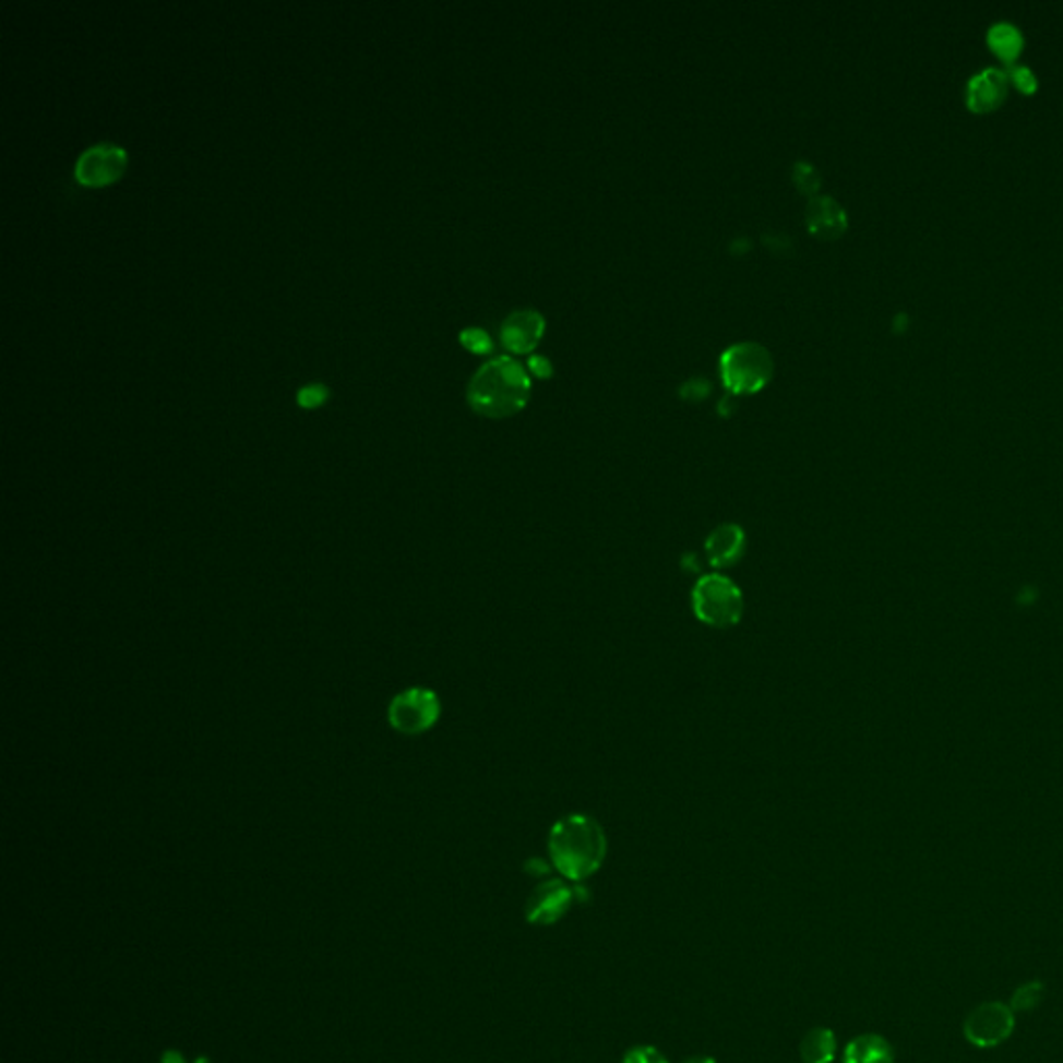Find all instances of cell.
I'll return each instance as SVG.
<instances>
[{
	"instance_id": "obj_1",
	"label": "cell",
	"mask_w": 1063,
	"mask_h": 1063,
	"mask_svg": "<svg viewBox=\"0 0 1063 1063\" xmlns=\"http://www.w3.org/2000/svg\"><path fill=\"white\" fill-rule=\"evenodd\" d=\"M607 833L590 814H568L549 833L551 864L563 879L582 883L602 867L607 858Z\"/></svg>"
},
{
	"instance_id": "obj_2",
	"label": "cell",
	"mask_w": 1063,
	"mask_h": 1063,
	"mask_svg": "<svg viewBox=\"0 0 1063 1063\" xmlns=\"http://www.w3.org/2000/svg\"><path fill=\"white\" fill-rule=\"evenodd\" d=\"M530 391V377L524 366L510 356H497L469 379L468 402L482 416L507 418L528 404Z\"/></svg>"
},
{
	"instance_id": "obj_3",
	"label": "cell",
	"mask_w": 1063,
	"mask_h": 1063,
	"mask_svg": "<svg viewBox=\"0 0 1063 1063\" xmlns=\"http://www.w3.org/2000/svg\"><path fill=\"white\" fill-rule=\"evenodd\" d=\"M694 616L704 625L727 630L742 621L744 595L740 586L724 574H706L694 584L692 590Z\"/></svg>"
},
{
	"instance_id": "obj_4",
	"label": "cell",
	"mask_w": 1063,
	"mask_h": 1063,
	"mask_svg": "<svg viewBox=\"0 0 1063 1063\" xmlns=\"http://www.w3.org/2000/svg\"><path fill=\"white\" fill-rule=\"evenodd\" d=\"M773 377V358L761 343L742 341L721 356V379L731 393H756Z\"/></svg>"
},
{
	"instance_id": "obj_5",
	"label": "cell",
	"mask_w": 1063,
	"mask_h": 1063,
	"mask_svg": "<svg viewBox=\"0 0 1063 1063\" xmlns=\"http://www.w3.org/2000/svg\"><path fill=\"white\" fill-rule=\"evenodd\" d=\"M441 717V701L428 688H409L389 704V724L404 736H420Z\"/></svg>"
},
{
	"instance_id": "obj_6",
	"label": "cell",
	"mask_w": 1063,
	"mask_h": 1063,
	"mask_svg": "<svg viewBox=\"0 0 1063 1063\" xmlns=\"http://www.w3.org/2000/svg\"><path fill=\"white\" fill-rule=\"evenodd\" d=\"M1016 1028L1014 1010L1000 1001H987L975 1007L964 1020V1037L979 1049H993L1007 1041Z\"/></svg>"
},
{
	"instance_id": "obj_7",
	"label": "cell",
	"mask_w": 1063,
	"mask_h": 1063,
	"mask_svg": "<svg viewBox=\"0 0 1063 1063\" xmlns=\"http://www.w3.org/2000/svg\"><path fill=\"white\" fill-rule=\"evenodd\" d=\"M128 150L112 142H98L85 148L75 163V179L85 188H105L121 179L128 169Z\"/></svg>"
},
{
	"instance_id": "obj_8",
	"label": "cell",
	"mask_w": 1063,
	"mask_h": 1063,
	"mask_svg": "<svg viewBox=\"0 0 1063 1063\" xmlns=\"http://www.w3.org/2000/svg\"><path fill=\"white\" fill-rule=\"evenodd\" d=\"M575 904V887L563 879H547L528 895L524 915L530 924L551 927L563 920Z\"/></svg>"
},
{
	"instance_id": "obj_9",
	"label": "cell",
	"mask_w": 1063,
	"mask_h": 1063,
	"mask_svg": "<svg viewBox=\"0 0 1063 1063\" xmlns=\"http://www.w3.org/2000/svg\"><path fill=\"white\" fill-rule=\"evenodd\" d=\"M1010 92L1007 71L987 67L975 73L966 84V105L975 112H991L1003 105Z\"/></svg>"
},
{
	"instance_id": "obj_10",
	"label": "cell",
	"mask_w": 1063,
	"mask_h": 1063,
	"mask_svg": "<svg viewBox=\"0 0 1063 1063\" xmlns=\"http://www.w3.org/2000/svg\"><path fill=\"white\" fill-rule=\"evenodd\" d=\"M542 333H545V319L540 312L532 308L511 312L501 324L503 345L515 354L532 351L538 345V341L542 339Z\"/></svg>"
},
{
	"instance_id": "obj_11",
	"label": "cell",
	"mask_w": 1063,
	"mask_h": 1063,
	"mask_svg": "<svg viewBox=\"0 0 1063 1063\" xmlns=\"http://www.w3.org/2000/svg\"><path fill=\"white\" fill-rule=\"evenodd\" d=\"M704 551L708 563L717 570L733 568L745 553V532L738 524H719L708 534Z\"/></svg>"
},
{
	"instance_id": "obj_12",
	"label": "cell",
	"mask_w": 1063,
	"mask_h": 1063,
	"mask_svg": "<svg viewBox=\"0 0 1063 1063\" xmlns=\"http://www.w3.org/2000/svg\"><path fill=\"white\" fill-rule=\"evenodd\" d=\"M807 225L810 234L823 239H835L848 229V213L831 195H816L807 206Z\"/></svg>"
},
{
	"instance_id": "obj_13",
	"label": "cell",
	"mask_w": 1063,
	"mask_h": 1063,
	"mask_svg": "<svg viewBox=\"0 0 1063 1063\" xmlns=\"http://www.w3.org/2000/svg\"><path fill=\"white\" fill-rule=\"evenodd\" d=\"M892 1042L881 1035L867 1032L851 1039L844 1051V1063H894Z\"/></svg>"
},
{
	"instance_id": "obj_14",
	"label": "cell",
	"mask_w": 1063,
	"mask_h": 1063,
	"mask_svg": "<svg viewBox=\"0 0 1063 1063\" xmlns=\"http://www.w3.org/2000/svg\"><path fill=\"white\" fill-rule=\"evenodd\" d=\"M987 44L1003 63L1014 64L1024 48L1020 27L1012 22H995L987 32Z\"/></svg>"
},
{
	"instance_id": "obj_15",
	"label": "cell",
	"mask_w": 1063,
	"mask_h": 1063,
	"mask_svg": "<svg viewBox=\"0 0 1063 1063\" xmlns=\"http://www.w3.org/2000/svg\"><path fill=\"white\" fill-rule=\"evenodd\" d=\"M837 1055V1037L831 1028H812L800 1042V1058L804 1063H833Z\"/></svg>"
},
{
	"instance_id": "obj_16",
	"label": "cell",
	"mask_w": 1063,
	"mask_h": 1063,
	"mask_svg": "<svg viewBox=\"0 0 1063 1063\" xmlns=\"http://www.w3.org/2000/svg\"><path fill=\"white\" fill-rule=\"evenodd\" d=\"M1042 993H1044V987L1039 980H1032V982H1026L1018 987L1012 995V1003L1010 1007L1014 1012H1032L1039 1007V1003L1042 1001Z\"/></svg>"
},
{
	"instance_id": "obj_17",
	"label": "cell",
	"mask_w": 1063,
	"mask_h": 1063,
	"mask_svg": "<svg viewBox=\"0 0 1063 1063\" xmlns=\"http://www.w3.org/2000/svg\"><path fill=\"white\" fill-rule=\"evenodd\" d=\"M1007 77H1010V84L1016 85L1022 94H1035L1039 87V80H1037L1035 71L1026 64H1010Z\"/></svg>"
},
{
	"instance_id": "obj_18",
	"label": "cell",
	"mask_w": 1063,
	"mask_h": 1063,
	"mask_svg": "<svg viewBox=\"0 0 1063 1063\" xmlns=\"http://www.w3.org/2000/svg\"><path fill=\"white\" fill-rule=\"evenodd\" d=\"M793 181L798 186V190L804 193H814L819 188H821V175L819 170L814 169L810 163H804L800 160L793 169Z\"/></svg>"
},
{
	"instance_id": "obj_19",
	"label": "cell",
	"mask_w": 1063,
	"mask_h": 1063,
	"mask_svg": "<svg viewBox=\"0 0 1063 1063\" xmlns=\"http://www.w3.org/2000/svg\"><path fill=\"white\" fill-rule=\"evenodd\" d=\"M621 1063H669V1060L653 1044H636L623 1055Z\"/></svg>"
},
{
	"instance_id": "obj_20",
	"label": "cell",
	"mask_w": 1063,
	"mask_h": 1063,
	"mask_svg": "<svg viewBox=\"0 0 1063 1063\" xmlns=\"http://www.w3.org/2000/svg\"><path fill=\"white\" fill-rule=\"evenodd\" d=\"M329 393H331V391H329V386H326V384H306V386H301V389L298 391V404L301 405V407H308V409H312V407H320V405L324 404V402L329 399Z\"/></svg>"
},
{
	"instance_id": "obj_21",
	"label": "cell",
	"mask_w": 1063,
	"mask_h": 1063,
	"mask_svg": "<svg viewBox=\"0 0 1063 1063\" xmlns=\"http://www.w3.org/2000/svg\"><path fill=\"white\" fill-rule=\"evenodd\" d=\"M459 339H462V343L468 349L476 351V354H487V351L492 349V339H490L489 333L482 331V329H476V326L464 329L462 335H459Z\"/></svg>"
},
{
	"instance_id": "obj_22",
	"label": "cell",
	"mask_w": 1063,
	"mask_h": 1063,
	"mask_svg": "<svg viewBox=\"0 0 1063 1063\" xmlns=\"http://www.w3.org/2000/svg\"><path fill=\"white\" fill-rule=\"evenodd\" d=\"M532 370L538 374V377H549L553 372L551 368V362L545 358V356H534L530 360Z\"/></svg>"
},
{
	"instance_id": "obj_23",
	"label": "cell",
	"mask_w": 1063,
	"mask_h": 1063,
	"mask_svg": "<svg viewBox=\"0 0 1063 1063\" xmlns=\"http://www.w3.org/2000/svg\"><path fill=\"white\" fill-rule=\"evenodd\" d=\"M163 1063H186V1060H183V1055L179 1051H167L163 1055Z\"/></svg>"
},
{
	"instance_id": "obj_24",
	"label": "cell",
	"mask_w": 1063,
	"mask_h": 1063,
	"mask_svg": "<svg viewBox=\"0 0 1063 1063\" xmlns=\"http://www.w3.org/2000/svg\"><path fill=\"white\" fill-rule=\"evenodd\" d=\"M683 1063H717V1062H715V1058H710V1055H694V1058H690V1060H685V1062Z\"/></svg>"
},
{
	"instance_id": "obj_25",
	"label": "cell",
	"mask_w": 1063,
	"mask_h": 1063,
	"mask_svg": "<svg viewBox=\"0 0 1063 1063\" xmlns=\"http://www.w3.org/2000/svg\"><path fill=\"white\" fill-rule=\"evenodd\" d=\"M195 1063H208V1060H206V1058H202V1060H198Z\"/></svg>"
}]
</instances>
